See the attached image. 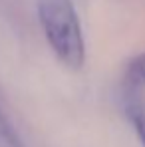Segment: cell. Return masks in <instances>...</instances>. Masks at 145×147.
<instances>
[{"instance_id": "3957f363", "label": "cell", "mask_w": 145, "mask_h": 147, "mask_svg": "<svg viewBox=\"0 0 145 147\" xmlns=\"http://www.w3.org/2000/svg\"><path fill=\"white\" fill-rule=\"evenodd\" d=\"M123 84H131L145 90V54H139L127 64V70L123 76Z\"/></svg>"}, {"instance_id": "7a4b0ae2", "label": "cell", "mask_w": 145, "mask_h": 147, "mask_svg": "<svg viewBox=\"0 0 145 147\" xmlns=\"http://www.w3.org/2000/svg\"><path fill=\"white\" fill-rule=\"evenodd\" d=\"M121 107L123 113L127 117V121L131 123L137 141L145 147V98H143V88L131 86V84H123L121 90Z\"/></svg>"}, {"instance_id": "6da1fadb", "label": "cell", "mask_w": 145, "mask_h": 147, "mask_svg": "<svg viewBox=\"0 0 145 147\" xmlns=\"http://www.w3.org/2000/svg\"><path fill=\"white\" fill-rule=\"evenodd\" d=\"M38 18L58 60L80 70L86 62V44L72 0H38Z\"/></svg>"}, {"instance_id": "277c9868", "label": "cell", "mask_w": 145, "mask_h": 147, "mask_svg": "<svg viewBox=\"0 0 145 147\" xmlns=\"http://www.w3.org/2000/svg\"><path fill=\"white\" fill-rule=\"evenodd\" d=\"M0 147H26L18 137L16 129L12 127V123L2 113V109H0Z\"/></svg>"}]
</instances>
